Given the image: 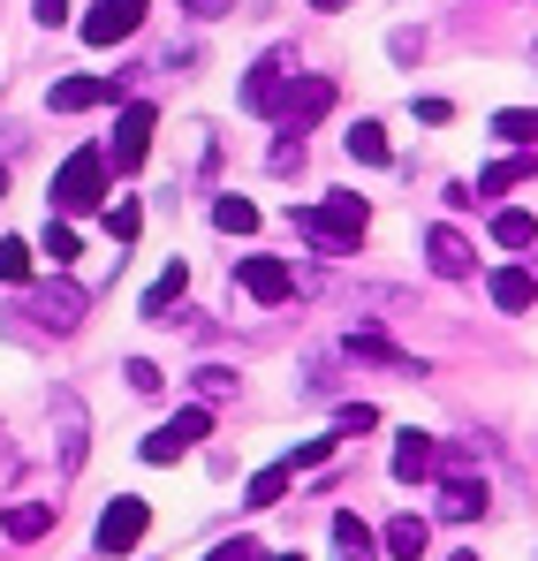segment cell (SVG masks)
I'll use <instances>...</instances> for the list:
<instances>
[{
    "mask_svg": "<svg viewBox=\"0 0 538 561\" xmlns=\"http://www.w3.org/2000/svg\"><path fill=\"white\" fill-rule=\"evenodd\" d=\"M379 547H387L394 561H417L425 547H433V524H425V516H394V524L379 531Z\"/></svg>",
    "mask_w": 538,
    "mask_h": 561,
    "instance_id": "12",
    "label": "cell"
},
{
    "mask_svg": "<svg viewBox=\"0 0 538 561\" xmlns=\"http://www.w3.org/2000/svg\"><path fill=\"white\" fill-rule=\"evenodd\" d=\"M145 8H152V0H99L77 31H84V46H122V38H137Z\"/></svg>",
    "mask_w": 538,
    "mask_h": 561,
    "instance_id": "6",
    "label": "cell"
},
{
    "mask_svg": "<svg viewBox=\"0 0 538 561\" xmlns=\"http://www.w3.org/2000/svg\"><path fill=\"white\" fill-rule=\"evenodd\" d=\"M129 387L152 394V387H160V365H152V357H129Z\"/></svg>",
    "mask_w": 538,
    "mask_h": 561,
    "instance_id": "32",
    "label": "cell"
},
{
    "mask_svg": "<svg viewBox=\"0 0 538 561\" xmlns=\"http://www.w3.org/2000/svg\"><path fill=\"white\" fill-rule=\"evenodd\" d=\"M485 288H493V304H501V311H531V304H538V274H524V266H501Z\"/></svg>",
    "mask_w": 538,
    "mask_h": 561,
    "instance_id": "15",
    "label": "cell"
},
{
    "mask_svg": "<svg viewBox=\"0 0 538 561\" xmlns=\"http://www.w3.org/2000/svg\"><path fill=\"white\" fill-rule=\"evenodd\" d=\"M433 463H440V440H433V433H402V440H394V478H402V485L433 478Z\"/></svg>",
    "mask_w": 538,
    "mask_h": 561,
    "instance_id": "11",
    "label": "cell"
},
{
    "mask_svg": "<svg viewBox=\"0 0 538 561\" xmlns=\"http://www.w3.org/2000/svg\"><path fill=\"white\" fill-rule=\"evenodd\" d=\"M38 23H69V0H38Z\"/></svg>",
    "mask_w": 538,
    "mask_h": 561,
    "instance_id": "34",
    "label": "cell"
},
{
    "mask_svg": "<svg viewBox=\"0 0 538 561\" xmlns=\"http://www.w3.org/2000/svg\"><path fill=\"white\" fill-rule=\"evenodd\" d=\"M493 137H501V145H538V114L531 106H501V114H493Z\"/></svg>",
    "mask_w": 538,
    "mask_h": 561,
    "instance_id": "19",
    "label": "cell"
},
{
    "mask_svg": "<svg viewBox=\"0 0 538 561\" xmlns=\"http://www.w3.org/2000/svg\"><path fill=\"white\" fill-rule=\"evenodd\" d=\"M175 8H190V15H197V23H213V15H228V8H236V0H175Z\"/></svg>",
    "mask_w": 538,
    "mask_h": 561,
    "instance_id": "33",
    "label": "cell"
},
{
    "mask_svg": "<svg viewBox=\"0 0 538 561\" xmlns=\"http://www.w3.org/2000/svg\"><path fill=\"white\" fill-rule=\"evenodd\" d=\"M152 122H160V114H152L145 99H129V106H122V122H114V145H106V168H114V175H129V168H145V145H152Z\"/></svg>",
    "mask_w": 538,
    "mask_h": 561,
    "instance_id": "5",
    "label": "cell"
},
{
    "mask_svg": "<svg viewBox=\"0 0 538 561\" xmlns=\"http://www.w3.org/2000/svg\"><path fill=\"white\" fill-rule=\"evenodd\" d=\"M106 99H114L106 77H61L54 84V114H84V106H106Z\"/></svg>",
    "mask_w": 538,
    "mask_h": 561,
    "instance_id": "13",
    "label": "cell"
},
{
    "mask_svg": "<svg viewBox=\"0 0 538 561\" xmlns=\"http://www.w3.org/2000/svg\"><path fill=\"white\" fill-rule=\"evenodd\" d=\"M0 280H15V288L31 280V243H15V236L0 243Z\"/></svg>",
    "mask_w": 538,
    "mask_h": 561,
    "instance_id": "28",
    "label": "cell"
},
{
    "mask_svg": "<svg viewBox=\"0 0 538 561\" xmlns=\"http://www.w3.org/2000/svg\"><path fill=\"white\" fill-rule=\"evenodd\" d=\"M350 357H364V365H387V373H425L417 357H402L387 334H350Z\"/></svg>",
    "mask_w": 538,
    "mask_h": 561,
    "instance_id": "17",
    "label": "cell"
},
{
    "mask_svg": "<svg viewBox=\"0 0 538 561\" xmlns=\"http://www.w3.org/2000/svg\"><path fill=\"white\" fill-rule=\"evenodd\" d=\"M327 106H334V84H327V77H304V84H296V92L281 99V122H288V129H296V137H304V129H311V122H319V114H327Z\"/></svg>",
    "mask_w": 538,
    "mask_h": 561,
    "instance_id": "9",
    "label": "cell"
},
{
    "mask_svg": "<svg viewBox=\"0 0 538 561\" xmlns=\"http://www.w3.org/2000/svg\"><path fill=\"white\" fill-rule=\"evenodd\" d=\"M350 160H357V168H387V129H379V122H357V129H350Z\"/></svg>",
    "mask_w": 538,
    "mask_h": 561,
    "instance_id": "20",
    "label": "cell"
},
{
    "mask_svg": "<svg viewBox=\"0 0 538 561\" xmlns=\"http://www.w3.org/2000/svg\"><path fill=\"white\" fill-rule=\"evenodd\" d=\"M54 524V501H23V508H8V539L23 547V539H38Z\"/></svg>",
    "mask_w": 538,
    "mask_h": 561,
    "instance_id": "23",
    "label": "cell"
},
{
    "mask_svg": "<svg viewBox=\"0 0 538 561\" xmlns=\"http://www.w3.org/2000/svg\"><path fill=\"white\" fill-rule=\"evenodd\" d=\"M288 220H296V236H304L311 251H327V259H342V251H357V236L371 228V205H364L357 190H334L327 205H296Z\"/></svg>",
    "mask_w": 538,
    "mask_h": 561,
    "instance_id": "1",
    "label": "cell"
},
{
    "mask_svg": "<svg viewBox=\"0 0 538 561\" xmlns=\"http://www.w3.org/2000/svg\"><path fill=\"white\" fill-rule=\"evenodd\" d=\"M281 99H288V61L266 54V61L243 77V106H251V114H281Z\"/></svg>",
    "mask_w": 538,
    "mask_h": 561,
    "instance_id": "8",
    "label": "cell"
},
{
    "mask_svg": "<svg viewBox=\"0 0 538 561\" xmlns=\"http://www.w3.org/2000/svg\"><path fill=\"white\" fill-rule=\"evenodd\" d=\"M371 425H379V410H371V402H350V410L334 417V433H342V440H350V433H371Z\"/></svg>",
    "mask_w": 538,
    "mask_h": 561,
    "instance_id": "30",
    "label": "cell"
},
{
    "mask_svg": "<svg viewBox=\"0 0 538 561\" xmlns=\"http://www.w3.org/2000/svg\"><path fill=\"white\" fill-rule=\"evenodd\" d=\"M334 448H342V433H319V440H304V448L288 456V470H319L327 456H334Z\"/></svg>",
    "mask_w": 538,
    "mask_h": 561,
    "instance_id": "27",
    "label": "cell"
},
{
    "mask_svg": "<svg viewBox=\"0 0 538 561\" xmlns=\"http://www.w3.org/2000/svg\"><path fill=\"white\" fill-rule=\"evenodd\" d=\"M182 288H190V266H182V259H175L168 274H160V280H152V288H145V319H175L168 304H175Z\"/></svg>",
    "mask_w": 538,
    "mask_h": 561,
    "instance_id": "18",
    "label": "cell"
},
{
    "mask_svg": "<svg viewBox=\"0 0 538 561\" xmlns=\"http://www.w3.org/2000/svg\"><path fill=\"white\" fill-rule=\"evenodd\" d=\"M106 197V145H77L54 175V213H91Z\"/></svg>",
    "mask_w": 538,
    "mask_h": 561,
    "instance_id": "2",
    "label": "cell"
},
{
    "mask_svg": "<svg viewBox=\"0 0 538 561\" xmlns=\"http://www.w3.org/2000/svg\"><path fill=\"white\" fill-rule=\"evenodd\" d=\"M0 197H8V168H0Z\"/></svg>",
    "mask_w": 538,
    "mask_h": 561,
    "instance_id": "36",
    "label": "cell"
},
{
    "mask_svg": "<svg viewBox=\"0 0 538 561\" xmlns=\"http://www.w3.org/2000/svg\"><path fill=\"white\" fill-rule=\"evenodd\" d=\"M213 228L251 236V228H259V205H251V197H213Z\"/></svg>",
    "mask_w": 538,
    "mask_h": 561,
    "instance_id": "21",
    "label": "cell"
},
{
    "mask_svg": "<svg viewBox=\"0 0 538 561\" xmlns=\"http://www.w3.org/2000/svg\"><path fill=\"white\" fill-rule=\"evenodd\" d=\"M440 516H448V524L485 516V478H448V485H440Z\"/></svg>",
    "mask_w": 538,
    "mask_h": 561,
    "instance_id": "14",
    "label": "cell"
},
{
    "mask_svg": "<svg viewBox=\"0 0 538 561\" xmlns=\"http://www.w3.org/2000/svg\"><path fill=\"white\" fill-rule=\"evenodd\" d=\"M493 243L524 251V243H538V220H531V213H516V205H508V213H493Z\"/></svg>",
    "mask_w": 538,
    "mask_h": 561,
    "instance_id": "24",
    "label": "cell"
},
{
    "mask_svg": "<svg viewBox=\"0 0 538 561\" xmlns=\"http://www.w3.org/2000/svg\"><path fill=\"white\" fill-rule=\"evenodd\" d=\"M205 433H213V410H175L160 433H145V448H137V456H145V463H175V456H190Z\"/></svg>",
    "mask_w": 538,
    "mask_h": 561,
    "instance_id": "4",
    "label": "cell"
},
{
    "mask_svg": "<svg viewBox=\"0 0 538 561\" xmlns=\"http://www.w3.org/2000/svg\"><path fill=\"white\" fill-rule=\"evenodd\" d=\"M448 561H478V554H448Z\"/></svg>",
    "mask_w": 538,
    "mask_h": 561,
    "instance_id": "38",
    "label": "cell"
},
{
    "mask_svg": "<svg viewBox=\"0 0 538 561\" xmlns=\"http://www.w3.org/2000/svg\"><path fill=\"white\" fill-rule=\"evenodd\" d=\"M524 175H538V160H493V168H485V175H478V197H493V190H508V183H524Z\"/></svg>",
    "mask_w": 538,
    "mask_h": 561,
    "instance_id": "25",
    "label": "cell"
},
{
    "mask_svg": "<svg viewBox=\"0 0 538 561\" xmlns=\"http://www.w3.org/2000/svg\"><path fill=\"white\" fill-rule=\"evenodd\" d=\"M236 280H243V296H259V304H288V296H296V274H288L281 259H266V251H251V259L236 266Z\"/></svg>",
    "mask_w": 538,
    "mask_h": 561,
    "instance_id": "7",
    "label": "cell"
},
{
    "mask_svg": "<svg viewBox=\"0 0 538 561\" xmlns=\"http://www.w3.org/2000/svg\"><path fill=\"white\" fill-rule=\"evenodd\" d=\"M273 561H304V554H273Z\"/></svg>",
    "mask_w": 538,
    "mask_h": 561,
    "instance_id": "37",
    "label": "cell"
},
{
    "mask_svg": "<svg viewBox=\"0 0 538 561\" xmlns=\"http://www.w3.org/2000/svg\"><path fill=\"white\" fill-rule=\"evenodd\" d=\"M311 8H327V15H334V8H350V0H311Z\"/></svg>",
    "mask_w": 538,
    "mask_h": 561,
    "instance_id": "35",
    "label": "cell"
},
{
    "mask_svg": "<svg viewBox=\"0 0 538 561\" xmlns=\"http://www.w3.org/2000/svg\"><path fill=\"white\" fill-rule=\"evenodd\" d=\"M145 524H152V508H145L137 493H114V508L99 516V531H91V547H99V554H137V539H145Z\"/></svg>",
    "mask_w": 538,
    "mask_h": 561,
    "instance_id": "3",
    "label": "cell"
},
{
    "mask_svg": "<svg viewBox=\"0 0 538 561\" xmlns=\"http://www.w3.org/2000/svg\"><path fill=\"white\" fill-rule=\"evenodd\" d=\"M205 561H266V547H259V539H220Z\"/></svg>",
    "mask_w": 538,
    "mask_h": 561,
    "instance_id": "31",
    "label": "cell"
},
{
    "mask_svg": "<svg viewBox=\"0 0 538 561\" xmlns=\"http://www.w3.org/2000/svg\"><path fill=\"white\" fill-rule=\"evenodd\" d=\"M288 478H296V470H288V463H266V470H259V478H251V493H243V501H251V508H273V501L288 493Z\"/></svg>",
    "mask_w": 538,
    "mask_h": 561,
    "instance_id": "26",
    "label": "cell"
},
{
    "mask_svg": "<svg viewBox=\"0 0 538 561\" xmlns=\"http://www.w3.org/2000/svg\"><path fill=\"white\" fill-rule=\"evenodd\" d=\"M334 547H342V561H379V531L342 508V516H334Z\"/></svg>",
    "mask_w": 538,
    "mask_h": 561,
    "instance_id": "16",
    "label": "cell"
},
{
    "mask_svg": "<svg viewBox=\"0 0 538 561\" xmlns=\"http://www.w3.org/2000/svg\"><path fill=\"white\" fill-rule=\"evenodd\" d=\"M38 251H46L54 266H77V251H84V243H77V228H69V220H54V213H46V236H38Z\"/></svg>",
    "mask_w": 538,
    "mask_h": 561,
    "instance_id": "22",
    "label": "cell"
},
{
    "mask_svg": "<svg viewBox=\"0 0 538 561\" xmlns=\"http://www.w3.org/2000/svg\"><path fill=\"white\" fill-rule=\"evenodd\" d=\"M106 228H114V243H137V228H145V205H114V213H106Z\"/></svg>",
    "mask_w": 538,
    "mask_h": 561,
    "instance_id": "29",
    "label": "cell"
},
{
    "mask_svg": "<svg viewBox=\"0 0 538 561\" xmlns=\"http://www.w3.org/2000/svg\"><path fill=\"white\" fill-rule=\"evenodd\" d=\"M425 266H433L440 280H462L478 259H470V243H462L455 228H433V236H425Z\"/></svg>",
    "mask_w": 538,
    "mask_h": 561,
    "instance_id": "10",
    "label": "cell"
}]
</instances>
